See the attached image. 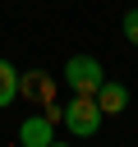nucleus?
<instances>
[{"instance_id":"f03ea898","label":"nucleus","mask_w":138,"mask_h":147,"mask_svg":"<svg viewBox=\"0 0 138 147\" xmlns=\"http://www.w3.org/2000/svg\"><path fill=\"white\" fill-rule=\"evenodd\" d=\"M101 78H106V69H101V60L97 55H69L64 60V83L74 87V92H97L101 87Z\"/></svg>"},{"instance_id":"f257e3e1","label":"nucleus","mask_w":138,"mask_h":147,"mask_svg":"<svg viewBox=\"0 0 138 147\" xmlns=\"http://www.w3.org/2000/svg\"><path fill=\"white\" fill-rule=\"evenodd\" d=\"M60 124H64V133H69V138H92V133H101L106 115H101L97 96H87V92H74V101L60 110Z\"/></svg>"},{"instance_id":"7ed1b4c3","label":"nucleus","mask_w":138,"mask_h":147,"mask_svg":"<svg viewBox=\"0 0 138 147\" xmlns=\"http://www.w3.org/2000/svg\"><path fill=\"white\" fill-rule=\"evenodd\" d=\"M18 96H28L37 106H51L55 101V78L46 69H28V74H18Z\"/></svg>"},{"instance_id":"20e7f679","label":"nucleus","mask_w":138,"mask_h":147,"mask_svg":"<svg viewBox=\"0 0 138 147\" xmlns=\"http://www.w3.org/2000/svg\"><path fill=\"white\" fill-rule=\"evenodd\" d=\"M18 147H55V119L51 115H28L18 124Z\"/></svg>"},{"instance_id":"39448f33","label":"nucleus","mask_w":138,"mask_h":147,"mask_svg":"<svg viewBox=\"0 0 138 147\" xmlns=\"http://www.w3.org/2000/svg\"><path fill=\"white\" fill-rule=\"evenodd\" d=\"M92 96H97L101 115H120V110L129 106V87H124V83H115V78H101V87H97Z\"/></svg>"},{"instance_id":"423d86ee","label":"nucleus","mask_w":138,"mask_h":147,"mask_svg":"<svg viewBox=\"0 0 138 147\" xmlns=\"http://www.w3.org/2000/svg\"><path fill=\"white\" fill-rule=\"evenodd\" d=\"M9 101H18V69L9 60H0V106H9Z\"/></svg>"},{"instance_id":"0eeeda50","label":"nucleus","mask_w":138,"mask_h":147,"mask_svg":"<svg viewBox=\"0 0 138 147\" xmlns=\"http://www.w3.org/2000/svg\"><path fill=\"white\" fill-rule=\"evenodd\" d=\"M120 28H124V41H133V46H138V5H133V9H124Z\"/></svg>"}]
</instances>
